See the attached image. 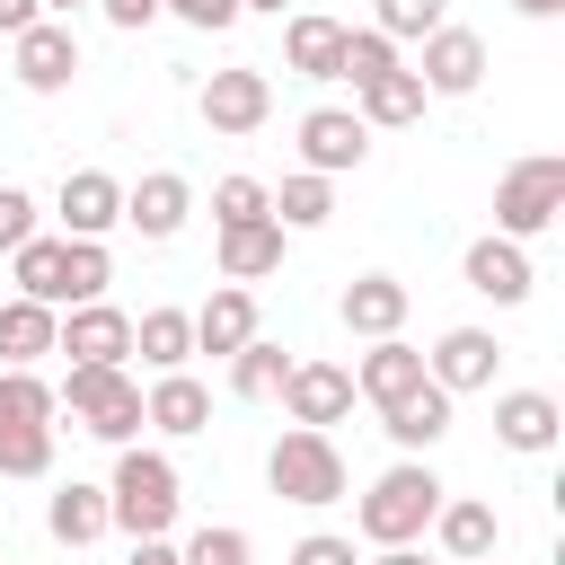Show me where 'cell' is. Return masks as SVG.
Wrapping results in <instances>:
<instances>
[{"mask_svg": "<svg viewBox=\"0 0 565 565\" xmlns=\"http://www.w3.org/2000/svg\"><path fill=\"white\" fill-rule=\"evenodd\" d=\"M97 9H106V18H115V26H124V35H132V26H150V18H159V0H97Z\"/></svg>", "mask_w": 565, "mask_h": 565, "instance_id": "b9f144b4", "label": "cell"}, {"mask_svg": "<svg viewBox=\"0 0 565 565\" xmlns=\"http://www.w3.org/2000/svg\"><path fill=\"white\" fill-rule=\"evenodd\" d=\"M512 9H521V18H556L565 0H512Z\"/></svg>", "mask_w": 565, "mask_h": 565, "instance_id": "bcb514c9", "label": "cell"}, {"mask_svg": "<svg viewBox=\"0 0 565 565\" xmlns=\"http://www.w3.org/2000/svg\"><path fill=\"white\" fill-rule=\"evenodd\" d=\"M274 265H282V221H274V212L221 230V274H230V282H265Z\"/></svg>", "mask_w": 565, "mask_h": 565, "instance_id": "603a6c76", "label": "cell"}, {"mask_svg": "<svg viewBox=\"0 0 565 565\" xmlns=\"http://www.w3.org/2000/svg\"><path fill=\"white\" fill-rule=\"evenodd\" d=\"M141 424H159V433H203V424H212V388L185 380V371H159L150 397H141Z\"/></svg>", "mask_w": 565, "mask_h": 565, "instance_id": "44dd1931", "label": "cell"}, {"mask_svg": "<svg viewBox=\"0 0 565 565\" xmlns=\"http://www.w3.org/2000/svg\"><path fill=\"white\" fill-rule=\"evenodd\" d=\"M433 512H441V477H433L424 459H397L388 477H371L353 530H362L371 547H415V539L433 530Z\"/></svg>", "mask_w": 565, "mask_h": 565, "instance_id": "6da1fadb", "label": "cell"}, {"mask_svg": "<svg viewBox=\"0 0 565 565\" xmlns=\"http://www.w3.org/2000/svg\"><path fill=\"white\" fill-rule=\"evenodd\" d=\"M168 521H177V459L168 450H124L115 459V486H106V530L168 539Z\"/></svg>", "mask_w": 565, "mask_h": 565, "instance_id": "7a4b0ae2", "label": "cell"}, {"mask_svg": "<svg viewBox=\"0 0 565 565\" xmlns=\"http://www.w3.org/2000/svg\"><path fill=\"white\" fill-rule=\"evenodd\" d=\"M53 468V424L44 433H9L0 441V477H44Z\"/></svg>", "mask_w": 565, "mask_h": 565, "instance_id": "8d00e7d4", "label": "cell"}, {"mask_svg": "<svg viewBox=\"0 0 565 565\" xmlns=\"http://www.w3.org/2000/svg\"><path fill=\"white\" fill-rule=\"evenodd\" d=\"M556 212H565V159H556V150L512 159L503 185H494V238H539Z\"/></svg>", "mask_w": 565, "mask_h": 565, "instance_id": "277c9868", "label": "cell"}, {"mask_svg": "<svg viewBox=\"0 0 565 565\" xmlns=\"http://www.w3.org/2000/svg\"><path fill=\"white\" fill-rule=\"evenodd\" d=\"M282 380H291V362H282V344H265V335H247V344L230 353V388H238V397H274Z\"/></svg>", "mask_w": 565, "mask_h": 565, "instance_id": "d6a6232c", "label": "cell"}, {"mask_svg": "<svg viewBox=\"0 0 565 565\" xmlns=\"http://www.w3.org/2000/svg\"><path fill=\"white\" fill-rule=\"evenodd\" d=\"M9 265H18V300H44V309H62V238H26Z\"/></svg>", "mask_w": 565, "mask_h": 565, "instance_id": "1f68e13d", "label": "cell"}, {"mask_svg": "<svg viewBox=\"0 0 565 565\" xmlns=\"http://www.w3.org/2000/svg\"><path fill=\"white\" fill-rule=\"evenodd\" d=\"M53 406H62L79 433L115 441V450H132V433H141V380H124V371H97V362H71V380L53 388Z\"/></svg>", "mask_w": 565, "mask_h": 565, "instance_id": "3957f363", "label": "cell"}, {"mask_svg": "<svg viewBox=\"0 0 565 565\" xmlns=\"http://www.w3.org/2000/svg\"><path fill=\"white\" fill-rule=\"evenodd\" d=\"M168 18H185V26H203V35H221V26H238V0H159Z\"/></svg>", "mask_w": 565, "mask_h": 565, "instance_id": "ab89813d", "label": "cell"}, {"mask_svg": "<svg viewBox=\"0 0 565 565\" xmlns=\"http://www.w3.org/2000/svg\"><path fill=\"white\" fill-rule=\"evenodd\" d=\"M62 406H53V380H35V371H0V441L9 433H44Z\"/></svg>", "mask_w": 565, "mask_h": 565, "instance_id": "83f0119b", "label": "cell"}, {"mask_svg": "<svg viewBox=\"0 0 565 565\" xmlns=\"http://www.w3.org/2000/svg\"><path fill=\"white\" fill-rule=\"evenodd\" d=\"M282 62H291L300 79H335V62H344V26L318 18V9H300V18L282 26Z\"/></svg>", "mask_w": 565, "mask_h": 565, "instance_id": "7402d4cb", "label": "cell"}, {"mask_svg": "<svg viewBox=\"0 0 565 565\" xmlns=\"http://www.w3.org/2000/svg\"><path fill=\"white\" fill-rule=\"evenodd\" d=\"M185 212H194V185H185L177 168H150L141 185H124V221H132L141 238H177Z\"/></svg>", "mask_w": 565, "mask_h": 565, "instance_id": "9a60e30c", "label": "cell"}, {"mask_svg": "<svg viewBox=\"0 0 565 565\" xmlns=\"http://www.w3.org/2000/svg\"><path fill=\"white\" fill-rule=\"evenodd\" d=\"M380 433H388L397 450H433V441L450 433V397H441V388L424 380L415 397H397V406H380Z\"/></svg>", "mask_w": 565, "mask_h": 565, "instance_id": "cb8c5ba5", "label": "cell"}, {"mask_svg": "<svg viewBox=\"0 0 565 565\" xmlns=\"http://www.w3.org/2000/svg\"><path fill=\"white\" fill-rule=\"evenodd\" d=\"M494 362H503V344H494L486 327H450V335L424 353V371H433L441 397H459V388H494Z\"/></svg>", "mask_w": 565, "mask_h": 565, "instance_id": "7c38bea8", "label": "cell"}, {"mask_svg": "<svg viewBox=\"0 0 565 565\" xmlns=\"http://www.w3.org/2000/svg\"><path fill=\"white\" fill-rule=\"evenodd\" d=\"M433 26H450L441 0H380V35H388V44H397V35H433Z\"/></svg>", "mask_w": 565, "mask_h": 565, "instance_id": "74e56055", "label": "cell"}, {"mask_svg": "<svg viewBox=\"0 0 565 565\" xmlns=\"http://www.w3.org/2000/svg\"><path fill=\"white\" fill-rule=\"evenodd\" d=\"M247 335H256V291H247V282H221V291L194 309V353H221V362H230Z\"/></svg>", "mask_w": 565, "mask_h": 565, "instance_id": "e0dca14e", "label": "cell"}, {"mask_svg": "<svg viewBox=\"0 0 565 565\" xmlns=\"http://www.w3.org/2000/svg\"><path fill=\"white\" fill-rule=\"evenodd\" d=\"M132 353H141L150 371H185V353H194V318H185V309H141V318H132Z\"/></svg>", "mask_w": 565, "mask_h": 565, "instance_id": "484cf974", "label": "cell"}, {"mask_svg": "<svg viewBox=\"0 0 565 565\" xmlns=\"http://www.w3.org/2000/svg\"><path fill=\"white\" fill-rule=\"evenodd\" d=\"M371 565H424V556H415V547H380Z\"/></svg>", "mask_w": 565, "mask_h": 565, "instance_id": "f6af8a7d", "label": "cell"}, {"mask_svg": "<svg viewBox=\"0 0 565 565\" xmlns=\"http://www.w3.org/2000/svg\"><path fill=\"white\" fill-rule=\"evenodd\" d=\"M35 238V194L26 185H0V256H18Z\"/></svg>", "mask_w": 565, "mask_h": 565, "instance_id": "f35d334b", "label": "cell"}, {"mask_svg": "<svg viewBox=\"0 0 565 565\" xmlns=\"http://www.w3.org/2000/svg\"><path fill=\"white\" fill-rule=\"evenodd\" d=\"M53 9H62V18H71V9H79V0H44V18H53Z\"/></svg>", "mask_w": 565, "mask_h": 565, "instance_id": "c3c4849f", "label": "cell"}, {"mask_svg": "<svg viewBox=\"0 0 565 565\" xmlns=\"http://www.w3.org/2000/svg\"><path fill=\"white\" fill-rule=\"evenodd\" d=\"M212 221H221V230L265 221V185H256V177H221V185H212Z\"/></svg>", "mask_w": 565, "mask_h": 565, "instance_id": "d590c367", "label": "cell"}, {"mask_svg": "<svg viewBox=\"0 0 565 565\" xmlns=\"http://www.w3.org/2000/svg\"><path fill=\"white\" fill-rule=\"evenodd\" d=\"M477 565H494V556H477Z\"/></svg>", "mask_w": 565, "mask_h": 565, "instance_id": "681fc988", "label": "cell"}, {"mask_svg": "<svg viewBox=\"0 0 565 565\" xmlns=\"http://www.w3.org/2000/svg\"><path fill=\"white\" fill-rule=\"evenodd\" d=\"M433 371H424V353L415 344H397V335H380L371 353H362V371H353V388L371 397V406H397V397H415Z\"/></svg>", "mask_w": 565, "mask_h": 565, "instance_id": "ac0fdd59", "label": "cell"}, {"mask_svg": "<svg viewBox=\"0 0 565 565\" xmlns=\"http://www.w3.org/2000/svg\"><path fill=\"white\" fill-rule=\"evenodd\" d=\"M44 530L62 539V547H88V539H106V486H62L53 503H44Z\"/></svg>", "mask_w": 565, "mask_h": 565, "instance_id": "4316f807", "label": "cell"}, {"mask_svg": "<svg viewBox=\"0 0 565 565\" xmlns=\"http://www.w3.org/2000/svg\"><path fill=\"white\" fill-rule=\"evenodd\" d=\"M415 79H424V97H468V88L486 79V35H468V26H433Z\"/></svg>", "mask_w": 565, "mask_h": 565, "instance_id": "9c48e42d", "label": "cell"}, {"mask_svg": "<svg viewBox=\"0 0 565 565\" xmlns=\"http://www.w3.org/2000/svg\"><path fill=\"white\" fill-rule=\"evenodd\" d=\"M556 424H565V415H556L547 388H503V397H494V441H503V450H530V459H539V450H556Z\"/></svg>", "mask_w": 565, "mask_h": 565, "instance_id": "2e32d148", "label": "cell"}, {"mask_svg": "<svg viewBox=\"0 0 565 565\" xmlns=\"http://www.w3.org/2000/svg\"><path fill=\"white\" fill-rule=\"evenodd\" d=\"M265 486L282 494V503H344V450L327 441V433H282L274 450H265Z\"/></svg>", "mask_w": 565, "mask_h": 565, "instance_id": "5b68a950", "label": "cell"}, {"mask_svg": "<svg viewBox=\"0 0 565 565\" xmlns=\"http://www.w3.org/2000/svg\"><path fill=\"white\" fill-rule=\"evenodd\" d=\"M291 565H362V556H353V539H335V530H309V539L291 547Z\"/></svg>", "mask_w": 565, "mask_h": 565, "instance_id": "60d3db41", "label": "cell"}, {"mask_svg": "<svg viewBox=\"0 0 565 565\" xmlns=\"http://www.w3.org/2000/svg\"><path fill=\"white\" fill-rule=\"evenodd\" d=\"M177 565H256V539L221 521V530H194V539L177 547Z\"/></svg>", "mask_w": 565, "mask_h": 565, "instance_id": "e575fe53", "label": "cell"}, {"mask_svg": "<svg viewBox=\"0 0 565 565\" xmlns=\"http://www.w3.org/2000/svg\"><path fill=\"white\" fill-rule=\"evenodd\" d=\"M344 327L371 335V344L397 335V327H406V282H397V274H362V282H344Z\"/></svg>", "mask_w": 565, "mask_h": 565, "instance_id": "ffe728a7", "label": "cell"}, {"mask_svg": "<svg viewBox=\"0 0 565 565\" xmlns=\"http://www.w3.org/2000/svg\"><path fill=\"white\" fill-rule=\"evenodd\" d=\"M238 9H274V18H282V0H238Z\"/></svg>", "mask_w": 565, "mask_h": 565, "instance_id": "7dc6e473", "label": "cell"}, {"mask_svg": "<svg viewBox=\"0 0 565 565\" xmlns=\"http://www.w3.org/2000/svg\"><path fill=\"white\" fill-rule=\"evenodd\" d=\"M362 150H371V124H362V115H344V106H309V115H300V159H309V177H344V168H362Z\"/></svg>", "mask_w": 565, "mask_h": 565, "instance_id": "30bf717a", "label": "cell"}, {"mask_svg": "<svg viewBox=\"0 0 565 565\" xmlns=\"http://www.w3.org/2000/svg\"><path fill=\"white\" fill-rule=\"evenodd\" d=\"M265 212H274V221H282V230H318V221H327V212H335V185H327V177H309V168H300V177H282V194H265Z\"/></svg>", "mask_w": 565, "mask_h": 565, "instance_id": "4dcf8cb0", "label": "cell"}, {"mask_svg": "<svg viewBox=\"0 0 565 565\" xmlns=\"http://www.w3.org/2000/svg\"><path fill=\"white\" fill-rule=\"evenodd\" d=\"M362 124H424V79L397 62V71H380L371 88H362Z\"/></svg>", "mask_w": 565, "mask_h": 565, "instance_id": "f546056e", "label": "cell"}, {"mask_svg": "<svg viewBox=\"0 0 565 565\" xmlns=\"http://www.w3.org/2000/svg\"><path fill=\"white\" fill-rule=\"evenodd\" d=\"M459 274H468V291H486L494 309H521V300H530V247H521V238H477V247L459 256Z\"/></svg>", "mask_w": 565, "mask_h": 565, "instance_id": "5bb4252c", "label": "cell"}, {"mask_svg": "<svg viewBox=\"0 0 565 565\" xmlns=\"http://www.w3.org/2000/svg\"><path fill=\"white\" fill-rule=\"evenodd\" d=\"M274 397L291 406L300 433H327V424H344V406H353V371H335V362H291V380H282Z\"/></svg>", "mask_w": 565, "mask_h": 565, "instance_id": "8fae6325", "label": "cell"}, {"mask_svg": "<svg viewBox=\"0 0 565 565\" xmlns=\"http://www.w3.org/2000/svg\"><path fill=\"white\" fill-rule=\"evenodd\" d=\"M44 18V0H0V35H26Z\"/></svg>", "mask_w": 565, "mask_h": 565, "instance_id": "7bdbcfd3", "label": "cell"}, {"mask_svg": "<svg viewBox=\"0 0 565 565\" xmlns=\"http://www.w3.org/2000/svg\"><path fill=\"white\" fill-rule=\"evenodd\" d=\"M433 539H441L450 565H477V556H494L503 521H494V503H441V512H433Z\"/></svg>", "mask_w": 565, "mask_h": 565, "instance_id": "d4e9b609", "label": "cell"}, {"mask_svg": "<svg viewBox=\"0 0 565 565\" xmlns=\"http://www.w3.org/2000/svg\"><path fill=\"white\" fill-rule=\"evenodd\" d=\"M132 565H177V547L168 539H132Z\"/></svg>", "mask_w": 565, "mask_h": 565, "instance_id": "ee69618b", "label": "cell"}, {"mask_svg": "<svg viewBox=\"0 0 565 565\" xmlns=\"http://www.w3.org/2000/svg\"><path fill=\"white\" fill-rule=\"evenodd\" d=\"M53 353L97 362V371H124V353H132V318H124L115 300H79V309L62 318V335H53Z\"/></svg>", "mask_w": 565, "mask_h": 565, "instance_id": "ba28073f", "label": "cell"}, {"mask_svg": "<svg viewBox=\"0 0 565 565\" xmlns=\"http://www.w3.org/2000/svg\"><path fill=\"white\" fill-rule=\"evenodd\" d=\"M53 212H62V230H71V238H106V230L124 221V185H115L106 168H71V177H62V194H53Z\"/></svg>", "mask_w": 565, "mask_h": 565, "instance_id": "4fadbf2b", "label": "cell"}, {"mask_svg": "<svg viewBox=\"0 0 565 565\" xmlns=\"http://www.w3.org/2000/svg\"><path fill=\"white\" fill-rule=\"evenodd\" d=\"M53 335H62V309H44V300H0V362H9V371H35V362L53 353Z\"/></svg>", "mask_w": 565, "mask_h": 565, "instance_id": "d6986e66", "label": "cell"}, {"mask_svg": "<svg viewBox=\"0 0 565 565\" xmlns=\"http://www.w3.org/2000/svg\"><path fill=\"white\" fill-rule=\"evenodd\" d=\"M9 62H18V88L62 97V88L79 79V35H71V18H35L26 35H9Z\"/></svg>", "mask_w": 565, "mask_h": 565, "instance_id": "8992f818", "label": "cell"}, {"mask_svg": "<svg viewBox=\"0 0 565 565\" xmlns=\"http://www.w3.org/2000/svg\"><path fill=\"white\" fill-rule=\"evenodd\" d=\"M194 106H203V124H212V132H265V115H274V79L238 62V71H212Z\"/></svg>", "mask_w": 565, "mask_h": 565, "instance_id": "52a82bcc", "label": "cell"}, {"mask_svg": "<svg viewBox=\"0 0 565 565\" xmlns=\"http://www.w3.org/2000/svg\"><path fill=\"white\" fill-rule=\"evenodd\" d=\"M380 71H397V44H388L380 26H344V62H335V79H353V88H371Z\"/></svg>", "mask_w": 565, "mask_h": 565, "instance_id": "836d02e7", "label": "cell"}, {"mask_svg": "<svg viewBox=\"0 0 565 565\" xmlns=\"http://www.w3.org/2000/svg\"><path fill=\"white\" fill-rule=\"evenodd\" d=\"M106 282H115V256H106V238H62V309H79V300H106Z\"/></svg>", "mask_w": 565, "mask_h": 565, "instance_id": "f1b7e54d", "label": "cell"}]
</instances>
